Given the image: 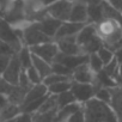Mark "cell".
I'll use <instances>...</instances> for the list:
<instances>
[{
  "label": "cell",
  "instance_id": "6da1fadb",
  "mask_svg": "<svg viewBox=\"0 0 122 122\" xmlns=\"http://www.w3.org/2000/svg\"><path fill=\"white\" fill-rule=\"evenodd\" d=\"M85 122H118L110 104L97 98H91L83 104Z\"/></svg>",
  "mask_w": 122,
  "mask_h": 122
},
{
  "label": "cell",
  "instance_id": "7a4b0ae2",
  "mask_svg": "<svg viewBox=\"0 0 122 122\" xmlns=\"http://www.w3.org/2000/svg\"><path fill=\"white\" fill-rule=\"evenodd\" d=\"M96 31L99 38L103 41V44L108 48H111L122 37V28L115 19L104 18L96 24Z\"/></svg>",
  "mask_w": 122,
  "mask_h": 122
},
{
  "label": "cell",
  "instance_id": "3957f363",
  "mask_svg": "<svg viewBox=\"0 0 122 122\" xmlns=\"http://www.w3.org/2000/svg\"><path fill=\"white\" fill-rule=\"evenodd\" d=\"M22 30H23L22 40H23L24 46L32 47V46H37V44H41V43L49 42V41H54L53 38L48 37L47 35H44L40 30L38 24L36 22L35 23H26L24 26H22Z\"/></svg>",
  "mask_w": 122,
  "mask_h": 122
},
{
  "label": "cell",
  "instance_id": "277c9868",
  "mask_svg": "<svg viewBox=\"0 0 122 122\" xmlns=\"http://www.w3.org/2000/svg\"><path fill=\"white\" fill-rule=\"evenodd\" d=\"M0 40L4 41L5 43H7L13 49V51L16 54L24 46L22 38L17 35L15 26H12L3 17H0Z\"/></svg>",
  "mask_w": 122,
  "mask_h": 122
},
{
  "label": "cell",
  "instance_id": "5b68a950",
  "mask_svg": "<svg viewBox=\"0 0 122 122\" xmlns=\"http://www.w3.org/2000/svg\"><path fill=\"white\" fill-rule=\"evenodd\" d=\"M72 3L67 0H57V1L50 4L46 7L47 15L60 20V22H67L70 20Z\"/></svg>",
  "mask_w": 122,
  "mask_h": 122
},
{
  "label": "cell",
  "instance_id": "8992f818",
  "mask_svg": "<svg viewBox=\"0 0 122 122\" xmlns=\"http://www.w3.org/2000/svg\"><path fill=\"white\" fill-rule=\"evenodd\" d=\"M31 53L43 60H46L47 62L49 64H53L54 60L59 53V48H57V44L55 41H49V42H46V43H41V44H37V46H32V47H29Z\"/></svg>",
  "mask_w": 122,
  "mask_h": 122
},
{
  "label": "cell",
  "instance_id": "52a82bcc",
  "mask_svg": "<svg viewBox=\"0 0 122 122\" xmlns=\"http://www.w3.org/2000/svg\"><path fill=\"white\" fill-rule=\"evenodd\" d=\"M71 92L73 93L76 101L80 104L86 103L91 98L95 97L96 93V86L90 83H77L72 81L71 86Z\"/></svg>",
  "mask_w": 122,
  "mask_h": 122
},
{
  "label": "cell",
  "instance_id": "ba28073f",
  "mask_svg": "<svg viewBox=\"0 0 122 122\" xmlns=\"http://www.w3.org/2000/svg\"><path fill=\"white\" fill-rule=\"evenodd\" d=\"M22 71H23V67H22V65H20V62H19L17 55L15 54V55L12 56L11 61H10L7 68H6L5 72L1 74V77H3L7 83H10L11 85H17Z\"/></svg>",
  "mask_w": 122,
  "mask_h": 122
},
{
  "label": "cell",
  "instance_id": "9c48e42d",
  "mask_svg": "<svg viewBox=\"0 0 122 122\" xmlns=\"http://www.w3.org/2000/svg\"><path fill=\"white\" fill-rule=\"evenodd\" d=\"M55 42L57 44L59 51L65 54V55H79V54H83L80 46L77 43L76 36L59 38V40H55Z\"/></svg>",
  "mask_w": 122,
  "mask_h": 122
},
{
  "label": "cell",
  "instance_id": "30bf717a",
  "mask_svg": "<svg viewBox=\"0 0 122 122\" xmlns=\"http://www.w3.org/2000/svg\"><path fill=\"white\" fill-rule=\"evenodd\" d=\"M70 20L83 24L87 23V4L85 3V0H77L72 3Z\"/></svg>",
  "mask_w": 122,
  "mask_h": 122
},
{
  "label": "cell",
  "instance_id": "8fae6325",
  "mask_svg": "<svg viewBox=\"0 0 122 122\" xmlns=\"http://www.w3.org/2000/svg\"><path fill=\"white\" fill-rule=\"evenodd\" d=\"M71 80L72 81H77V83H90L92 84L95 80V73L91 71V68L89 67L87 62L78 66L77 68L73 70L72 76H71Z\"/></svg>",
  "mask_w": 122,
  "mask_h": 122
},
{
  "label": "cell",
  "instance_id": "7c38bea8",
  "mask_svg": "<svg viewBox=\"0 0 122 122\" xmlns=\"http://www.w3.org/2000/svg\"><path fill=\"white\" fill-rule=\"evenodd\" d=\"M36 23L38 24L40 30L44 35H47L48 37L54 40V37H55V35H56V32H57V30H59V28H60L62 22H60V20H57V19L47 15L43 19H41L40 22H36Z\"/></svg>",
  "mask_w": 122,
  "mask_h": 122
},
{
  "label": "cell",
  "instance_id": "4fadbf2b",
  "mask_svg": "<svg viewBox=\"0 0 122 122\" xmlns=\"http://www.w3.org/2000/svg\"><path fill=\"white\" fill-rule=\"evenodd\" d=\"M84 25L85 24H83V23H76V22H71V20L62 22L57 32H56V35H55V37H54V41L59 40V38H64V37L76 36Z\"/></svg>",
  "mask_w": 122,
  "mask_h": 122
},
{
  "label": "cell",
  "instance_id": "5bb4252c",
  "mask_svg": "<svg viewBox=\"0 0 122 122\" xmlns=\"http://www.w3.org/2000/svg\"><path fill=\"white\" fill-rule=\"evenodd\" d=\"M111 92V99H110V107L114 110L118 122H122V86L116 85L110 89Z\"/></svg>",
  "mask_w": 122,
  "mask_h": 122
},
{
  "label": "cell",
  "instance_id": "9a60e30c",
  "mask_svg": "<svg viewBox=\"0 0 122 122\" xmlns=\"http://www.w3.org/2000/svg\"><path fill=\"white\" fill-rule=\"evenodd\" d=\"M95 36H97L96 24L86 23V24L80 29V31L76 35V40H77V43L81 47L83 44H85L87 41H90V40L93 38Z\"/></svg>",
  "mask_w": 122,
  "mask_h": 122
},
{
  "label": "cell",
  "instance_id": "2e32d148",
  "mask_svg": "<svg viewBox=\"0 0 122 122\" xmlns=\"http://www.w3.org/2000/svg\"><path fill=\"white\" fill-rule=\"evenodd\" d=\"M48 93V87L41 83V84H36V85H32L29 91L26 92V96H25V99H24V103H29V102H32V101H36V99H40L42 97H46ZM23 103V104H24ZM22 104V105H23ZM20 105V107H22Z\"/></svg>",
  "mask_w": 122,
  "mask_h": 122
},
{
  "label": "cell",
  "instance_id": "e0dca14e",
  "mask_svg": "<svg viewBox=\"0 0 122 122\" xmlns=\"http://www.w3.org/2000/svg\"><path fill=\"white\" fill-rule=\"evenodd\" d=\"M83 108V104L78 103V102H74V103H71L66 107H62L60 108L56 112V121L59 122H66V120L72 116L74 112H77L78 110H80Z\"/></svg>",
  "mask_w": 122,
  "mask_h": 122
},
{
  "label": "cell",
  "instance_id": "ac0fdd59",
  "mask_svg": "<svg viewBox=\"0 0 122 122\" xmlns=\"http://www.w3.org/2000/svg\"><path fill=\"white\" fill-rule=\"evenodd\" d=\"M26 92H28V90L20 87L19 85H12V87H11L9 95H7V99H9L10 103L20 107L24 103Z\"/></svg>",
  "mask_w": 122,
  "mask_h": 122
},
{
  "label": "cell",
  "instance_id": "d6986e66",
  "mask_svg": "<svg viewBox=\"0 0 122 122\" xmlns=\"http://www.w3.org/2000/svg\"><path fill=\"white\" fill-rule=\"evenodd\" d=\"M32 66L37 70V72L40 73V76L42 77V79H44L47 76H49L51 72V64L47 62L46 60L36 56L32 54Z\"/></svg>",
  "mask_w": 122,
  "mask_h": 122
},
{
  "label": "cell",
  "instance_id": "ffe728a7",
  "mask_svg": "<svg viewBox=\"0 0 122 122\" xmlns=\"http://www.w3.org/2000/svg\"><path fill=\"white\" fill-rule=\"evenodd\" d=\"M104 19L102 3L97 5H87V23L97 24Z\"/></svg>",
  "mask_w": 122,
  "mask_h": 122
},
{
  "label": "cell",
  "instance_id": "44dd1931",
  "mask_svg": "<svg viewBox=\"0 0 122 122\" xmlns=\"http://www.w3.org/2000/svg\"><path fill=\"white\" fill-rule=\"evenodd\" d=\"M20 112H22V109L19 105H16V104H12L9 102V104L0 111V122L16 118Z\"/></svg>",
  "mask_w": 122,
  "mask_h": 122
},
{
  "label": "cell",
  "instance_id": "7402d4cb",
  "mask_svg": "<svg viewBox=\"0 0 122 122\" xmlns=\"http://www.w3.org/2000/svg\"><path fill=\"white\" fill-rule=\"evenodd\" d=\"M16 55L19 60L23 70H26L30 66H32V53H31V50L28 46H23Z\"/></svg>",
  "mask_w": 122,
  "mask_h": 122
},
{
  "label": "cell",
  "instance_id": "603a6c76",
  "mask_svg": "<svg viewBox=\"0 0 122 122\" xmlns=\"http://www.w3.org/2000/svg\"><path fill=\"white\" fill-rule=\"evenodd\" d=\"M71 86H72V80L68 79V80L59 81V83L53 84V85L47 86V87H48V93L49 95H60L62 92H66V91L71 90Z\"/></svg>",
  "mask_w": 122,
  "mask_h": 122
},
{
  "label": "cell",
  "instance_id": "cb8c5ba5",
  "mask_svg": "<svg viewBox=\"0 0 122 122\" xmlns=\"http://www.w3.org/2000/svg\"><path fill=\"white\" fill-rule=\"evenodd\" d=\"M56 112H57V110L35 112V114H32V122H55L56 121Z\"/></svg>",
  "mask_w": 122,
  "mask_h": 122
},
{
  "label": "cell",
  "instance_id": "d4e9b609",
  "mask_svg": "<svg viewBox=\"0 0 122 122\" xmlns=\"http://www.w3.org/2000/svg\"><path fill=\"white\" fill-rule=\"evenodd\" d=\"M56 97V104H57V110L60 108H62V107H66L71 103H74L77 102L73 93L71 92V90L66 91V92H62V93H60V95H55Z\"/></svg>",
  "mask_w": 122,
  "mask_h": 122
},
{
  "label": "cell",
  "instance_id": "484cf974",
  "mask_svg": "<svg viewBox=\"0 0 122 122\" xmlns=\"http://www.w3.org/2000/svg\"><path fill=\"white\" fill-rule=\"evenodd\" d=\"M87 65H89V67L91 68V71H92L95 74H96V73H98L99 71H102V70H103V67H104V64L102 62V60L98 57V55H97L96 53H93V54H90V55H89Z\"/></svg>",
  "mask_w": 122,
  "mask_h": 122
},
{
  "label": "cell",
  "instance_id": "4316f807",
  "mask_svg": "<svg viewBox=\"0 0 122 122\" xmlns=\"http://www.w3.org/2000/svg\"><path fill=\"white\" fill-rule=\"evenodd\" d=\"M103 71L109 76V77H111L115 81H116V84H117V72H118V62H117V60L114 57L110 62H108L107 65H104V67H103Z\"/></svg>",
  "mask_w": 122,
  "mask_h": 122
},
{
  "label": "cell",
  "instance_id": "83f0119b",
  "mask_svg": "<svg viewBox=\"0 0 122 122\" xmlns=\"http://www.w3.org/2000/svg\"><path fill=\"white\" fill-rule=\"evenodd\" d=\"M96 54L98 55V57L102 60V62H103L104 65H107L108 62H110V61L115 57L114 51H112L110 48H108L107 46H102V47L97 50Z\"/></svg>",
  "mask_w": 122,
  "mask_h": 122
},
{
  "label": "cell",
  "instance_id": "f1b7e54d",
  "mask_svg": "<svg viewBox=\"0 0 122 122\" xmlns=\"http://www.w3.org/2000/svg\"><path fill=\"white\" fill-rule=\"evenodd\" d=\"M95 98L102 101V102H105V103H110V99H111V92H110V89L108 87H96V93H95Z\"/></svg>",
  "mask_w": 122,
  "mask_h": 122
},
{
  "label": "cell",
  "instance_id": "f546056e",
  "mask_svg": "<svg viewBox=\"0 0 122 122\" xmlns=\"http://www.w3.org/2000/svg\"><path fill=\"white\" fill-rule=\"evenodd\" d=\"M51 72L53 73H56V74H60V76H65V77H70L72 76V71L66 67L65 65L60 64V62H53L51 64Z\"/></svg>",
  "mask_w": 122,
  "mask_h": 122
},
{
  "label": "cell",
  "instance_id": "4dcf8cb0",
  "mask_svg": "<svg viewBox=\"0 0 122 122\" xmlns=\"http://www.w3.org/2000/svg\"><path fill=\"white\" fill-rule=\"evenodd\" d=\"M25 73L31 83V85H36V84H41L42 83V77L40 76V73L37 72V70L34 67V66H30L29 68L25 70Z\"/></svg>",
  "mask_w": 122,
  "mask_h": 122
},
{
  "label": "cell",
  "instance_id": "1f68e13d",
  "mask_svg": "<svg viewBox=\"0 0 122 122\" xmlns=\"http://www.w3.org/2000/svg\"><path fill=\"white\" fill-rule=\"evenodd\" d=\"M68 79H71V78H70V77H65V76H60V74H56V73H50L49 76H47V77L42 80V83H43L46 86H50V85L56 84V83H59V81L68 80Z\"/></svg>",
  "mask_w": 122,
  "mask_h": 122
},
{
  "label": "cell",
  "instance_id": "d6a6232c",
  "mask_svg": "<svg viewBox=\"0 0 122 122\" xmlns=\"http://www.w3.org/2000/svg\"><path fill=\"white\" fill-rule=\"evenodd\" d=\"M17 85H19L20 87H23V89H25V90H28V91H29V89L32 86L31 83H30V80H29V78H28V76H26V73H25V70L22 71Z\"/></svg>",
  "mask_w": 122,
  "mask_h": 122
},
{
  "label": "cell",
  "instance_id": "836d02e7",
  "mask_svg": "<svg viewBox=\"0 0 122 122\" xmlns=\"http://www.w3.org/2000/svg\"><path fill=\"white\" fill-rule=\"evenodd\" d=\"M12 56L13 55H0V76H1L5 72V70L7 68Z\"/></svg>",
  "mask_w": 122,
  "mask_h": 122
},
{
  "label": "cell",
  "instance_id": "e575fe53",
  "mask_svg": "<svg viewBox=\"0 0 122 122\" xmlns=\"http://www.w3.org/2000/svg\"><path fill=\"white\" fill-rule=\"evenodd\" d=\"M66 122H85V117H84V112H83V108L80 110H78L77 112H74L72 116H70Z\"/></svg>",
  "mask_w": 122,
  "mask_h": 122
},
{
  "label": "cell",
  "instance_id": "d590c367",
  "mask_svg": "<svg viewBox=\"0 0 122 122\" xmlns=\"http://www.w3.org/2000/svg\"><path fill=\"white\" fill-rule=\"evenodd\" d=\"M11 87H12V85L10 83H7L1 76H0V95L7 96L10 90H11Z\"/></svg>",
  "mask_w": 122,
  "mask_h": 122
},
{
  "label": "cell",
  "instance_id": "8d00e7d4",
  "mask_svg": "<svg viewBox=\"0 0 122 122\" xmlns=\"http://www.w3.org/2000/svg\"><path fill=\"white\" fill-rule=\"evenodd\" d=\"M15 54L16 53L13 51V49L7 43L0 40V55H15Z\"/></svg>",
  "mask_w": 122,
  "mask_h": 122
},
{
  "label": "cell",
  "instance_id": "74e56055",
  "mask_svg": "<svg viewBox=\"0 0 122 122\" xmlns=\"http://www.w3.org/2000/svg\"><path fill=\"white\" fill-rule=\"evenodd\" d=\"M15 120H16V122H32V115L22 111Z\"/></svg>",
  "mask_w": 122,
  "mask_h": 122
},
{
  "label": "cell",
  "instance_id": "f35d334b",
  "mask_svg": "<svg viewBox=\"0 0 122 122\" xmlns=\"http://www.w3.org/2000/svg\"><path fill=\"white\" fill-rule=\"evenodd\" d=\"M105 1H107L110 6H112L114 9H116V10L120 12V10H121V7H122V0H105Z\"/></svg>",
  "mask_w": 122,
  "mask_h": 122
},
{
  "label": "cell",
  "instance_id": "ab89813d",
  "mask_svg": "<svg viewBox=\"0 0 122 122\" xmlns=\"http://www.w3.org/2000/svg\"><path fill=\"white\" fill-rule=\"evenodd\" d=\"M7 104H9L7 96H5V95H0V111H1Z\"/></svg>",
  "mask_w": 122,
  "mask_h": 122
},
{
  "label": "cell",
  "instance_id": "60d3db41",
  "mask_svg": "<svg viewBox=\"0 0 122 122\" xmlns=\"http://www.w3.org/2000/svg\"><path fill=\"white\" fill-rule=\"evenodd\" d=\"M114 54H115V59L117 60V62L118 64H122V47L118 48V49H116L114 51Z\"/></svg>",
  "mask_w": 122,
  "mask_h": 122
},
{
  "label": "cell",
  "instance_id": "b9f144b4",
  "mask_svg": "<svg viewBox=\"0 0 122 122\" xmlns=\"http://www.w3.org/2000/svg\"><path fill=\"white\" fill-rule=\"evenodd\" d=\"M40 1H41V4H42L44 7H47V6H49L50 4H53V3L57 1V0H40Z\"/></svg>",
  "mask_w": 122,
  "mask_h": 122
},
{
  "label": "cell",
  "instance_id": "7bdbcfd3",
  "mask_svg": "<svg viewBox=\"0 0 122 122\" xmlns=\"http://www.w3.org/2000/svg\"><path fill=\"white\" fill-rule=\"evenodd\" d=\"M103 0H85V3L87 5H97V4H101Z\"/></svg>",
  "mask_w": 122,
  "mask_h": 122
},
{
  "label": "cell",
  "instance_id": "ee69618b",
  "mask_svg": "<svg viewBox=\"0 0 122 122\" xmlns=\"http://www.w3.org/2000/svg\"><path fill=\"white\" fill-rule=\"evenodd\" d=\"M4 122H16V120L12 118V120H7V121H4Z\"/></svg>",
  "mask_w": 122,
  "mask_h": 122
},
{
  "label": "cell",
  "instance_id": "f6af8a7d",
  "mask_svg": "<svg viewBox=\"0 0 122 122\" xmlns=\"http://www.w3.org/2000/svg\"><path fill=\"white\" fill-rule=\"evenodd\" d=\"M67 1H71V3H74V1H77V0H67Z\"/></svg>",
  "mask_w": 122,
  "mask_h": 122
},
{
  "label": "cell",
  "instance_id": "bcb514c9",
  "mask_svg": "<svg viewBox=\"0 0 122 122\" xmlns=\"http://www.w3.org/2000/svg\"><path fill=\"white\" fill-rule=\"evenodd\" d=\"M120 13H121V15H122V7H121V10H120Z\"/></svg>",
  "mask_w": 122,
  "mask_h": 122
},
{
  "label": "cell",
  "instance_id": "7dc6e473",
  "mask_svg": "<svg viewBox=\"0 0 122 122\" xmlns=\"http://www.w3.org/2000/svg\"><path fill=\"white\" fill-rule=\"evenodd\" d=\"M55 122H59V121H55Z\"/></svg>",
  "mask_w": 122,
  "mask_h": 122
}]
</instances>
